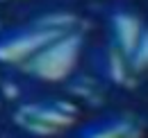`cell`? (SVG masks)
<instances>
[{
    "mask_svg": "<svg viewBox=\"0 0 148 138\" xmlns=\"http://www.w3.org/2000/svg\"><path fill=\"white\" fill-rule=\"evenodd\" d=\"M71 138H137L139 122L125 113H107L77 124L69 134Z\"/></svg>",
    "mask_w": 148,
    "mask_h": 138,
    "instance_id": "obj_1",
    "label": "cell"
}]
</instances>
